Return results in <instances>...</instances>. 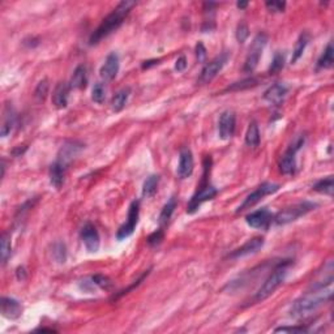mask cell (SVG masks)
Here are the masks:
<instances>
[{
	"mask_svg": "<svg viewBox=\"0 0 334 334\" xmlns=\"http://www.w3.org/2000/svg\"><path fill=\"white\" fill-rule=\"evenodd\" d=\"M104 99H106V89L102 82H97L91 89V101L101 104L103 103Z\"/></svg>",
	"mask_w": 334,
	"mask_h": 334,
	"instance_id": "836d02e7",
	"label": "cell"
},
{
	"mask_svg": "<svg viewBox=\"0 0 334 334\" xmlns=\"http://www.w3.org/2000/svg\"><path fill=\"white\" fill-rule=\"evenodd\" d=\"M229 60V54L227 52H222L218 56H215L213 60H210L209 63L204 65L201 73H200V77H198V82L200 84H209V82L215 77V76L222 71V68L225 67V64Z\"/></svg>",
	"mask_w": 334,
	"mask_h": 334,
	"instance_id": "9c48e42d",
	"label": "cell"
},
{
	"mask_svg": "<svg viewBox=\"0 0 334 334\" xmlns=\"http://www.w3.org/2000/svg\"><path fill=\"white\" fill-rule=\"evenodd\" d=\"M135 6H136V3L132 2V0H123V2H120L117 6V8H115L110 15L104 17L97 29L91 33L90 38H89V45H97V43L101 42L102 39L110 36L111 33L119 29L120 26L123 25L124 20L127 19V16L130 15V12L132 11V8Z\"/></svg>",
	"mask_w": 334,
	"mask_h": 334,
	"instance_id": "7a4b0ae2",
	"label": "cell"
},
{
	"mask_svg": "<svg viewBox=\"0 0 334 334\" xmlns=\"http://www.w3.org/2000/svg\"><path fill=\"white\" fill-rule=\"evenodd\" d=\"M139 218H140V201L139 200H135V201L131 202L130 205L127 221L124 222V224L119 227V230L117 231V239L124 240L126 238L131 237V235L135 233V230H136V226L137 224H139Z\"/></svg>",
	"mask_w": 334,
	"mask_h": 334,
	"instance_id": "ba28073f",
	"label": "cell"
},
{
	"mask_svg": "<svg viewBox=\"0 0 334 334\" xmlns=\"http://www.w3.org/2000/svg\"><path fill=\"white\" fill-rule=\"evenodd\" d=\"M217 193H218L217 188L213 187V185L210 184L200 185V189L196 192L195 195L192 196L188 205H187V213H188V214H193V213H196L204 202L213 200V198L217 196Z\"/></svg>",
	"mask_w": 334,
	"mask_h": 334,
	"instance_id": "30bf717a",
	"label": "cell"
},
{
	"mask_svg": "<svg viewBox=\"0 0 334 334\" xmlns=\"http://www.w3.org/2000/svg\"><path fill=\"white\" fill-rule=\"evenodd\" d=\"M305 143V137L303 135H299L294 139L289 148L283 153L278 163L279 171L282 172L283 175H292L296 171V153L302 149V146Z\"/></svg>",
	"mask_w": 334,
	"mask_h": 334,
	"instance_id": "5b68a950",
	"label": "cell"
},
{
	"mask_svg": "<svg viewBox=\"0 0 334 334\" xmlns=\"http://www.w3.org/2000/svg\"><path fill=\"white\" fill-rule=\"evenodd\" d=\"M291 265V261L290 260H286V261H281L278 265L273 269V272L270 273L268 278L264 281V283L260 286V289L257 290L255 296H253V302L260 303L265 300V299L269 298L272 294H274L279 286L285 282L286 277H287V273H289V268Z\"/></svg>",
	"mask_w": 334,
	"mask_h": 334,
	"instance_id": "3957f363",
	"label": "cell"
},
{
	"mask_svg": "<svg viewBox=\"0 0 334 334\" xmlns=\"http://www.w3.org/2000/svg\"><path fill=\"white\" fill-rule=\"evenodd\" d=\"M175 208H176V197L175 196H172L169 201L166 202L165 206L162 208V210H161V214H159L158 218V222L161 226H162V225H166L170 221V218L172 217L174 211H175Z\"/></svg>",
	"mask_w": 334,
	"mask_h": 334,
	"instance_id": "83f0119b",
	"label": "cell"
},
{
	"mask_svg": "<svg viewBox=\"0 0 334 334\" xmlns=\"http://www.w3.org/2000/svg\"><path fill=\"white\" fill-rule=\"evenodd\" d=\"M276 333H279V331H282V333H308L309 329L304 325H298V326H281V328L274 329Z\"/></svg>",
	"mask_w": 334,
	"mask_h": 334,
	"instance_id": "ab89813d",
	"label": "cell"
},
{
	"mask_svg": "<svg viewBox=\"0 0 334 334\" xmlns=\"http://www.w3.org/2000/svg\"><path fill=\"white\" fill-rule=\"evenodd\" d=\"M158 63H159V59H152V60H148V62L143 63V68L148 69V68H150V67H153V65H157Z\"/></svg>",
	"mask_w": 334,
	"mask_h": 334,
	"instance_id": "7dc6e473",
	"label": "cell"
},
{
	"mask_svg": "<svg viewBox=\"0 0 334 334\" xmlns=\"http://www.w3.org/2000/svg\"><path fill=\"white\" fill-rule=\"evenodd\" d=\"M80 237H81L82 243H84L88 252H98L99 246H101V238H99V233H98L97 227L94 225L86 222L80 231Z\"/></svg>",
	"mask_w": 334,
	"mask_h": 334,
	"instance_id": "8fae6325",
	"label": "cell"
},
{
	"mask_svg": "<svg viewBox=\"0 0 334 334\" xmlns=\"http://www.w3.org/2000/svg\"><path fill=\"white\" fill-rule=\"evenodd\" d=\"M12 253V242L8 234H3L0 242V256H2V265H6Z\"/></svg>",
	"mask_w": 334,
	"mask_h": 334,
	"instance_id": "4dcf8cb0",
	"label": "cell"
},
{
	"mask_svg": "<svg viewBox=\"0 0 334 334\" xmlns=\"http://www.w3.org/2000/svg\"><path fill=\"white\" fill-rule=\"evenodd\" d=\"M246 144L250 148H257L260 144V130L256 122H251L246 132Z\"/></svg>",
	"mask_w": 334,
	"mask_h": 334,
	"instance_id": "4316f807",
	"label": "cell"
},
{
	"mask_svg": "<svg viewBox=\"0 0 334 334\" xmlns=\"http://www.w3.org/2000/svg\"><path fill=\"white\" fill-rule=\"evenodd\" d=\"M51 256L58 264H64L67 261V247H65V244L62 243V242H56V243L52 244Z\"/></svg>",
	"mask_w": 334,
	"mask_h": 334,
	"instance_id": "1f68e13d",
	"label": "cell"
},
{
	"mask_svg": "<svg viewBox=\"0 0 334 334\" xmlns=\"http://www.w3.org/2000/svg\"><path fill=\"white\" fill-rule=\"evenodd\" d=\"M273 215L268 208H261L255 210L246 217L247 225L252 229H265L272 222Z\"/></svg>",
	"mask_w": 334,
	"mask_h": 334,
	"instance_id": "e0dca14e",
	"label": "cell"
},
{
	"mask_svg": "<svg viewBox=\"0 0 334 334\" xmlns=\"http://www.w3.org/2000/svg\"><path fill=\"white\" fill-rule=\"evenodd\" d=\"M237 115L231 110H226L221 114L218 120V135L221 140H230L235 133Z\"/></svg>",
	"mask_w": 334,
	"mask_h": 334,
	"instance_id": "7c38bea8",
	"label": "cell"
},
{
	"mask_svg": "<svg viewBox=\"0 0 334 334\" xmlns=\"http://www.w3.org/2000/svg\"><path fill=\"white\" fill-rule=\"evenodd\" d=\"M80 289L84 290V291L86 292H93L95 291V289H97V285L94 283V281L90 278H85L84 281H81L80 282Z\"/></svg>",
	"mask_w": 334,
	"mask_h": 334,
	"instance_id": "7bdbcfd3",
	"label": "cell"
},
{
	"mask_svg": "<svg viewBox=\"0 0 334 334\" xmlns=\"http://www.w3.org/2000/svg\"><path fill=\"white\" fill-rule=\"evenodd\" d=\"M265 7L268 11L272 13H282L286 8L285 2H277V0H272V2H266Z\"/></svg>",
	"mask_w": 334,
	"mask_h": 334,
	"instance_id": "60d3db41",
	"label": "cell"
},
{
	"mask_svg": "<svg viewBox=\"0 0 334 334\" xmlns=\"http://www.w3.org/2000/svg\"><path fill=\"white\" fill-rule=\"evenodd\" d=\"M309 42V34L308 33H302L300 36H299L298 41L295 43V47H294V51H292V58H291V63H296L299 59L302 58V55L304 54L305 47L308 45Z\"/></svg>",
	"mask_w": 334,
	"mask_h": 334,
	"instance_id": "d4e9b609",
	"label": "cell"
},
{
	"mask_svg": "<svg viewBox=\"0 0 334 334\" xmlns=\"http://www.w3.org/2000/svg\"><path fill=\"white\" fill-rule=\"evenodd\" d=\"M91 279L94 281V283L97 285V287H101V289L107 290L111 287V279L108 277L103 276V274H95V276H91Z\"/></svg>",
	"mask_w": 334,
	"mask_h": 334,
	"instance_id": "f35d334b",
	"label": "cell"
},
{
	"mask_svg": "<svg viewBox=\"0 0 334 334\" xmlns=\"http://www.w3.org/2000/svg\"><path fill=\"white\" fill-rule=\"evenodd\" d=\"M193 167H195V161H193V154H192L191 149L184 146L180 149L179 153V163H178V176L180 179H187L192 175L193 172Z\"/></svg>",
	"mask_w": 334,
	"mask_h": 334,
	"instance_id": "9a60e30c",
	"label": "cell"
},
{
	"mask_svg": "<svg viewBox=\"0 0 334 334\" xmlns=\"http://www.w3.org/2000/svg\"><path fill=\"white\" fill-rule=\"evenodd\" d=\"M235 36H237V39L239 43L246 42L247 38L250 37V28H248V25H247L246 23H240L239 25L237 26V33H235Z\"/></svg>",
	"mask_w": 334,
	"mask_h": 334,
	"instance_id": "74e56055",
	"label": "cell"
},
{
	"mask_svg": "<svg viewBox=\"0 0 334 334\" xmlns=\"http://www.w3.org/2000/svg\"><path fill=\"white\" fill-rule=\"evenodd\" d=\"M49 89L50 84L47 78H43L42 81H39L38 85H37L36 90H34V95H36L37 99H38V101H45V98L49 94Z\"/></svg>",
	"mask_w": 334,
	"mask_h": 334,
	"instance_id": "e575fe53",
	"label": "cell"
},
{
	"mask_svg": "<svg viewBox=\"0 0 334 334\" xmlns=\"http://www.w3.org/2000/svg\"><path fill=\"white\" fill-rule=\"evenodd\" d=\"M264 243H265L264 238L261 237L252 238V239H250L248 242H246L242 247H239L237 250H234L233 252L229 255V259L237 260V259H242V257L250 256V255H253V253L259 252V251L263 248Z\"/></svg>",
	"mask_w": 334,
	"mask_h": 334,
	"instance_id": "5bb4252c",
	"label": "cell"
},
{
	"mask_svg": "<svg viewBox=\"0 0 334 334\" xmlns=\"http://www.w3.org/2000/svg\"><path fill=\"white\" fill-rule=\"evenodd\" d=\"M158 185H159V175L153 174V175L148 176L143 184L144 197H152V196L156 195L157 189H158Z\"/></svg>",
	"mask_w": 334,
	"mask_h": 334,
	"instance_id": "f1b7e54d",
	"label": "cell"
},
{
	"mask_svg": "<svg viewBox=\"0 0 334 334\" xmlns=\"http://www.w3.org/2000/svg\"><path fill=\"white\" fill-rule=\"evenodd\" d=\"M65 171H67V166H64L63 163L59 162V161H55V162L50 166V183H51V185H54L56 189L60 188L63 183H64Z\"/></svg>",
	"mask_w": 334,
	"mask_h": 334,
	"instance_id": "7402d4cb",
	"label": "cell"
},
{
	"mask_svg": "<svg viewBox=\"0 0 334 334\" xmlns=\"http://www.w3.org/2000/svg\"><path fill=\"white\" fill-rule=\"evenodd\" d=\"M185 68H187V58L184 55L179 56L175 63V69L178 72H183Z\"/></svg>",
	"mask_w": 334,
	"mask_h": 334,
	"instance_id": "f6af8a7d",
	"label": "cell"
},
{
	"mask_svg": "<svg viewBox=\"0 0 334 334\" xmlns=\"http://www.w3.org/2000/svg\"><path fill=\"white\" fill-rule=\"evenodd\" d=\"M334 63V49L331 43H328V46L325 47L322 51L321 56L317 60V68L320 69H329L333 67Z\"/></svg>",
	"mask_w": 334,
	"mask_h": 334,
	"instance_id": "484cf974",
	"label": "cell"
},
{
	"mask_svg": "<svg viewBox=\"0 0 334 334\" xmlns=\"http://www.w3.org/2000/svg\"><path fill=\"white\" fill-rule=\"evenodd\" d=\"M255 85H257L256 78H246V80H243V81L235 82V84H233L231 86H229V88L226 89V91L243 90V89H248V88H251V86H255Z\"/></svg>",
	"mask_w": 334,
	"mask_h": 334,
	"instance_id": "d590c367",
	"label": "cell"
},
{
	"mask_svg": "<svg viewBox=\"0 0 334 334\" xmlns=\"http://www.w3.org/2000/svg\"><path fill=\"white\" fill-rule=\"evenodd\" d=\"M285 67V54L281 51H277L273 56L272 64L269 67V75H277L278 72H281Z\"/></svg>",
	"mask_w": 334,
	"mask_h": 334,
	"instance_id": "d6a6232c",
	"label": "cell"
},
{
	"mask_svg": "<svg viewBox=\"0 0 334 334\" xmlns=\"http://www.w3.org/2000/svg\"><path fill=\"white\" fill-rule=\"evenodd\" d=\"M266 43H268V36H266L265 33H259L253 38L252 43L250 46V50H248V54H247L246 62H244L243 71L246 73H252L257 68Z\"/></svg>",
	"mask_w": 334,
	"mask_h": 334,
	"instance_id": "8992f818",
	"label": "cell"
},
{
	"mask_svg": "<svg viewBox=\"0 0 334 334\" xmlns=\"http://www.w3.org/2000/svg\"><path fill=\"white\" fill-rule=\"evenodd\" d=\"M317 208V204L312 201H302L298 204H294L289 208H285L279 213H277L276 217H273L274 224L278 226H283V225H289L291 222H295L300 217H304L305 214H308L309 211L315 210Z\"/></svg>",
	"mask_w": 334,
	"mask_h": 334,
	"instance_id": "277c9868",
	"label": "cell"
},
{
	"mask_svg": "<svg viewBox=\"0 0 334 334\" xmlns=\"http://www.w3.org/2000/svg\"><path fill=\"white\" fill-rule=\"evenodd\" d=\"M331 300V290L324 286L313 285L308 292H305L292 303L290 316L294 318H304L317 311L321 305Z\"/></svg>",
	"mask_w": 334,
	"mask_h": 334,
	"instance_id": "6da1fadb",
	"label": "cell"
},
{
	"mask_svg": "<svg viewBox=\"0 0 334 334\" xmlns=\"http://www.w3.org/2000/svg\"><path fill=\"white\" fill-rule=\"evenodd\" d=\"M16 277L19 281H25L26 279V270L24 266H19L16 269Z\"/></svg>",
	"mask_w": 334,
	"mask_h": 334,
	"instance_id": "bcb514c9",
	"label": "cell"
},
{
	"mask_svg": "<svg viewBox=\"0 0 334 334\" xmlns=\"http://www.w3.org/2000/svg\"><path fill=\"white\" fill-rule=\"evenodd\" d=\"M86 85H88V71H86L85 65L80 64L76 67V69L72 73L69 86H71V89L82 90V89L86 88Z\"/></svg>",
	"mask_w": 334,
	"mask_h": 334,
	"instance_id": "603a6c76",
	"label": "cell"
},
{
	"mask_svg": "<svg viewBox=\"0 0 334 334\" xmlns=\"http://www.w3.org/2000/svg\"><path fill=\"white\" fill-rule=\"evenodd\" d=\"M0 309H2V315L6 318H10V320H16L23 313L21 303L15 298H8V296L2 298V300H0Z\"/></svg>",
	"mask_w": 334,
	"mask_h": 334,
	"instance_id": "ac0fdd59",
	"label": "cell"
},
{
	"mask_svg": "<svg viewBox=\"0 0 334 334\" xmlns=\"http://www.w3.org/2000/svg\"><path fill=\"white\" fill-rule=\"evenodd\" d=\"M149 273H150V270H145V272L143 273V276H140L139 278H137L136 281H135V282L132 283V285H130V286H128V287H127V289L122 290V291H120L119 294H118V295H114L113 300H117V299L122 298V296H124V295H126V294H128V292H130L131 290H133V289H135V287H137V286H139L140 283L143 282V281H144V279L146 278V277L149 276Z\"/></svg>",
	"mask_w": 334,
	"mask_h": 334,
	"instance_id": "8d00e7d4",
	"label": "cell"
},
{
	"mask_svg": "<svg viewBox=\"0 0 334 334\" xmlns=\"http://www.w3.org/2000/svg\"><path fill=\"white\" fill-rule=\"evenodd\" d=\"M287 91H289V89L286 85L276 82V84H273L272 86L266 89L265 93H264V99L272 104H279L285 99Z\"/></svg>",
	"mask_w": 334,
	"mask_h": 334,
	"instance_id": "ffe728a7",
	"label": "cell"
},
{
	"mask_svg": "<svg viewBox=\"0 0 334 334\" xmlns=\"http://www.w3.org/2000/svg\"><path fill=\"white\" fill-rule=\"evenodd\" d=\"M313 191L318 192V193H322V195H333V189H334V182H333V176H328V178L320 179L318 182H316L313 184Z\"/></svg>",
	"mask_w": 334,
	"mask_h": 334,
	"instance_id": "f546056e",
	"label": "cell"
},
{
	"mask_svg": "<svg viewBox=\"0 0 334 334\" xmlns=\"http://www.w3.org/2000/svg\"><path fill=\"white\" fill-rule=\"evenodd\" d=\"M162 240H163V231L157 230V231H154L153 234H150L149 237H148V244L152 247L158 246Z\"/></svg>",
	"mask_w": 334,
	"mask_h": 334,
	"instance_id": "b9f144b4",
	"label": "cell"
},
{
	"mask_svg": "<svg viewBox=\"0 0 334 334\" xmlns=\"http://www.w3.org/2000/svg\"><path fill=\"white\" fill-rule=\"evenodd\" d=\"M25 150H26V146H24L23 149H21V148L19 146V148H16V149L13 150L12 153H13V156H15V157H20V156H23Z\"/></svg>",
	"mask_w": 334,
	"mask_h": 334,
	"instance_id": "c3c4849f",
	"label": "cell"
},
{
	"mask_svg": "<svg viewBox=\"0 0 334 334\" xmlns=\"http://www.w3.org/2000/svg\"><path fill=\"white\" fill-rule=\"evenodd\" d=\"M17 122L16 111L11 103H7L3 108V115H2V126H0V136H10Z\"/></svg>",
	"mask_w": 334,
	"mask_h": 334,
	"instance_id": "d6986e66",
	"label": "cell"
},
{
	"mask_svg": "<svg viewBox=\"0 0 334 334\" xmlns=\"http://www.w3.org/2000/svg\"><path fill=\"white\" fill-rule=\"evenodd\" d=\"M131 95V88H123L118 91L117 94L114 95L113 99H111V108H113L114 113H120L126 107L127 102H128V98Z\"/></svg>",
	"mask_w": 334,
	"mask_h": 334,
	"instance_id": "cb8c5ba5",
	"label": "cell"
},
{
	"mask_svg": "<svg viewBox=\"0 0 334 334\" xmlns=\"http://www.w3.org/2000/svg\"><path fill=\"white\" fill-rule=\"evenodd\" d=\"M196 56H197L198 62H204L206 59V49L201 42H198L196 46Z\"/></svg>",
	"mask_w": 334,
	"mask_h": 334,
	"instance_id": "ee69618b",
	"label": "cell"
},
{
	"mask_svg": "<svg viewBox=\"0 0 334 334\" xmlns=\"http://www.w3.org/2000/svg\"><path fill=\"white\" fill-rule=\"evenodd\" d=\"M247 6H248V3H246V2H238L237 3V7L239 10H244Z\"/></svg>",
	"mask_w": 334,
	"mask_h": 334,
	"instance_id": "681fc988",
	"label": "cell"
},
{
	"mask_svg": "<svg viewBox=\"0 0 334 334\" xmlns=\"http://www.w3.org/2000/svg\"><path fill=\"white\" fill-rule=\"evenodd\" d=\"M278 189H279V184H276V183H270V182L263 183V184L259 185L255 191L251 192L250 195L244 198V201L238 206L237 213H240V211H244L246 209L252 208L253 205H256L257 202L261 201L264 197L276 193Z\"/></svg>",
	"mask_w": 334,
	"mask_h": 334,
	"instance_id": "52a82bcc",
	"label": "cell"
},
{
	"mask_svg": "<svg viewBox=\"0 0 334 334\" xmlns=\"http://www.w3.org/2000/svg\"><path fill=\"white\" fill-rule=\"evenodd\" d=\"M119 55H118L117 52H110L106 60H104V63L102 64V67L99 68V76H101L103 81H113L114 78L118 76V73H119Z\"/></svg>",
	"mask_w": 334,
	"mask_h": 334,
	"instance_id": "2e32d148",
	"label": "cell"
},
{
	"mask_svg": "<svg viewBox=\"0 0 334 334\" xmlns=\"http://www.w3.org/2000/svg\"><path fill=\"white\" fill-rule=\"evenodd\" d=\"M82 149H84V144L80 143V141H76V140H69L60 148L56 161H59V162L68 167L69 163L75 159V157Z\"/></svg>",
	"mask_w": 334,
	"mask_h": 334,
	"instance_id": "4fadbf2b",
	"label": "cell"
},
{
	"mask_svg": "<svg viewBox=\"0 0 334 334\" xmlns=\"http://www.w3.org/2000/svg\"><path fill=\"white\" fill-rule=\"evenodd\" d=\"M69 90H71V86L67 82H59L56 85L55 89H54V93H52V103H54L56 108L62 110V108L67 107Z\"/></svg>",
	"mask_w": 334,
	"mask_h": 334,
	"instance_id": "44dd1931",
	"label": "cell"
}]
</instances>
